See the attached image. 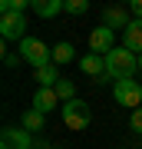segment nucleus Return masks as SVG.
Returning a JSON list of instances; mask_svg holds the SVG:
<instances>
[{"label":"nucleus","instance_id":"nucleus-12","mask_svg":"<svg viewBox=\"0 0 142 149\" xmlns=\"http://www.w3.org/2000/svg\"><path fill=\"white\" fill-rule=\"evenodd\" d=\"M33 10H37V17L50 20V17H56V13L66 10V0H33Z\"/></svg>","mask_w":142,"mask_h":149},{"label":"nucleus","instance_id":"nucleus-5","mask_svg":"<svg viewBox=\"0 0 142 149\" xmlns=\"http://www.w3.org/2000/svg\"><path fill=\"white\" fill-rule=\"evenodd\" d=\"M112 96H116L119 106H132V109H139V103H142V86H139L136 80H122V83H116Z\"/></svg>","mask_w":142,"mask_h":149},{"label":"nucleus","instance_id":"nucleus-9","mask_svg":"<svg viewBox=\"0 0 142 149\" xmlns=\"http://www.w3.org/2000/svg\"><path fill=\"white\" fill-rule=\"evenodd\" d=\"M122 47L129 50V53H142V20H132L126 30H122Z\"/></svg>","mask_w":142,"mask_h":149},{"label":"nucleus","instance_id":"nucleus-22","mask_svg":"<svg viewBox=\"0 0 142 149\" xmlns=\"http://www.w3.org/2000/svg\"><path fill=\"white\" fill-rule=\"evenodd\" d=\"M53 149H63V146H53Z\"/></svg>","mask_w":142,"mask_h":149},{"label":"nucleus","instance_id":"nucleus-20","mask_svg":"<svg viewBox=\"0 0 142 149\" xmlns=\"http://www.w3.org/2000/svg\"><path fill=\"white\" fill-rule=\"evenodd\" d=\"M129 10H132V20H142V0H132Z\"/></svg>","mask_w":142,"mask_h":149},{"label":"nucleus","instance_id":"nucleus-19","mask_svg":"<svg viewBox=\"0 0 142 149\" xmlns=\"http://www.w3.org/2000/svg\"><path fill=\"white\" fill-rule=\"evenodd\" d=\"M129 126H132V133H139V136H142V106H139V109H132Z\"/></svg>","mask_w":142,"mask_h":149},{"label":"nucleus","instance_id":"nucleus-16","mask_svg":"<svg viewBox=\"0 0 142 149\" xmlns=\"http://www.w3.org/2000/svg\"><path fill=\"white\" fill-rule=\"evenodd\" d=\"M56 96H60V103H69V100H76V86H73V80H60L56 86Z\"/></svg>","mask_w":142,"mask_h":149},{"label":"nucleus","instance_id":"nucleus-17","mask_svg":"<svg viewBox=\"0 0 142 149\" xmlns=\"http://www.w3.org/2000/svg\"><path fill=\"white\" fill-rule=\"evenodd\" d=\"M26 7H33L30 0H3V3H0V17L3 13H23Z\"/></svg>","mask_w":142,"mask_h":149},{"label":"nucleus","instance_id":"nucleus-18","mask_svg":"<svg viewBox=\"0 0 142 149\" xmlns=\"http://www.w3.org/2000/svg\"><path fill=\"white\" fill-rule=\"evenodd\" d=\"M69 17H79V13H89V0H66V10Z\"/></svg>","mask_w":142,"mask_h":149},{"label":"nucleus","instance_id":"nucleus-11","mask_svg":"<svg viewBox=\"0 0 142 149\" xmlns=\"http://www.w3.org/2000/svg\"><path fill=\"white\" fill-rule=\"evenodd\" d=\"M129 23H132V17L126 10H119V7H109V10L103 13V27H109L112 33H116V30H126Z\"/></svg>","mask_w":142,"mask_h":149},{"label":"nucleus","instance_id":"nucleus-15","mask_svg":"<svg viewBox=\"0 0 142 149\" xmlns=\"http://www.w3.org/2000/svg\"><path fill=\"white\" fill-rule=\"evenodd\" d=\"M73 53H76V50H73V43H66V40H60L56 43V47H53V63H69V60H73Z\"/></svg>","mask_w":142,"mask_h":149},{"label":"nucleus","instance_id":"nucleus-14","mask_svg":"<svg viewBox=\"0 0 142 149\" xmlns=\"http://www.w3.org/2000/svg\"><path fill=\"white\" fill-rule=\"evenodd\" d=\"M63 76H60V66L56 63H50V66H43V70H37V83L43 86V90H53Z\"/></svg>","mask_w":142,"mask_h":149},{"label":"nucleus","instance_id":"nucleus-21","mask_svg":"<svg viewBox=\"0 0 142 149\" xmlns=\"http://www.w3.org/2000/svg\"><path fill=\"white\" fill-rule=\"evenodd\" d=\"M139 70H142V53H139Z\"/></svg>","mask_w":142,"mask_h":149},{"label":"nucleus","instance_id":"nucleus-1","mask_svg":"<svg viewBox=\"0 0 142 149\" xmlns=\"http://www.w3.org/2000/svg\"><path fill=\"white\" fill-rule=\"evenodd\" d=\"M136 70H139V56L129 53L126 47H116L112 53H106V76H112L116 83L132 80V76H136Z\"/></svg>","mask_w":142,"mask_h":149},{"label":"nucleus","instance_id":"nucleus-8","mask_svg":"<svg viewBox=\"0 0 142 149\" xmlns=\"http://www.w3.org/2000/svg\"><path fill=\"white\" fill-rule=\"evenodd\" d=\"M79 70H83L86 76H93L96 83H103L99 76H106V56H99V53H86L83 60H79Z\"/></svg>","mask_w":142,"mask_h":149},{"label":"nucleus","instance_id":"nucleus-6","mask_svg":"<svg viewBox=\"0 0 142 149\" xmlns=\"http://www.w3.org/2000/svg\"><path fill=\"white\" fill-rule=\"evenodd\" d=\"M112 50H116V33H112L109 27H96L89 33V53L106 56V53H112Z\"/></svg>","mask_w":142,"mask_h":149},{"label":"nucleus","instance_id":"nucleus-13","mask_svg":"<svg viewBox=\"0 0 142 149\" xmlns=\"http://www.w3.org/2000/svg\"><path fill=\"white\" fill-rule=\"evenodd\" d=\"M20 126H23L30 136H33V133H43V126H46V116H43V113H37V109L30 106V109L20 116Z\"/></svg>","mask_w":142,"mask_h":149},{"label":"nucleus","instance_id":"nucleus-2","mask_svg":"<svg viewBox=\"0 0 142 149\" xmlns=\"http://www.w3.org/2000/svg\"><path fill=\"white\" fill-rule=\"evenodd\" d=\"M20 60L30 63L33 70H43V66L53 63V50H46V43L37 40V37H26V40L20 43Z\"/></svg>","mask_w":142,"mask_h":149},{"label":"nucleus","instance_id":"nucleus-4","mask_svg":"<svg viewBox=\"0 0 142 149\" xmlns=\"http://www.w3.org/2000/svg\"><path fill=\"white\" fill-rule=\"evenodd\" d=\"M0 37H3L7 43L10 40L23 43L26 40V17L23 13H3L0 17Z\"/></svg>","mask_w":142,"mask_h":149},{"label":"nucleus","instance_id":"nucleus-3","mask_svg":"<svg viewBox=\"0 0 142 149\" xmlns=\"http://www.w3.org/2000/svg\"><path fill=\"white\" fill-rule=\"evenodd\" d=\"M60 109H63V123L73 129V133H76V129H86V126H89V119H93L89 103L79 100V96H76V100H69V103H63Z\"/></svg>","mask_w":142,"mask_h":149},{"label":"nucleus","instance_id":"nucleus-10","mask_svg":"<svg viewBox=\"0 0 142 149\" xmlns=\"http://www.w3.org/2000/svg\"><path fill=\"white\" fill-rule=\"evenodd\" d=\"M56 106H63V103H60V96H56V90H37V96H33V109L37 113H43V116H46L50 109H56Z\"/></svg>","mask_w":142,"mask_h":149},{"label":"nucleus","instance_id":"nucleus-7","mask_svg":"<svg viewBox=\"0 0 142 149\" xmlns=\"http://www.w3.org/2000/svg\"><path fill=\"white\" fill-rule=\"evenodd\" d=\"M33 146V136L26 133V129H13V126H7L3 129V149H30Z\"/></svg>","mask_w":142,"mask_h":149}]
</instances>
